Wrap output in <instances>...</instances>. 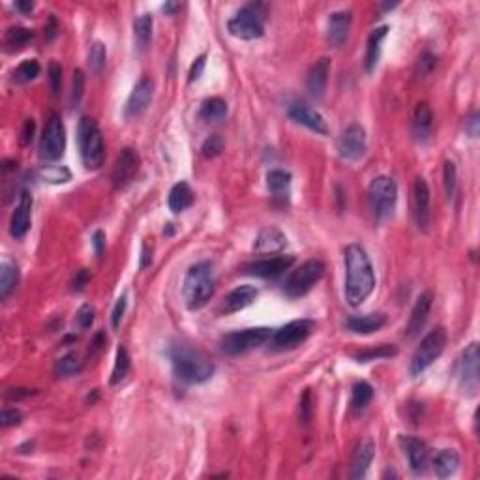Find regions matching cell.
<instances>
[{
	"label": "cell",
	"mask_w": 480,
	"mask_h": 480,
	"mask_svg": "<svg viewBox=\"0 0 480 480\" xmlns=\"http://www.w3.org/2000/svg\"><path fill=\"white\" fill-rule=\"evenodd\" d=\"M173 372L184 383L199 385L214 374V364L206 355L188 346H173L169 351Z\"/></svg>",
	"instance_id": "2"
},
{
	"label": "cell",
	"mask_w": 480,
	"mask_h": 480,
	"mask_svg": "<svg viewBox=\"0 0 480 480\" xmlns=\"http://www.w3.org/2000/svg\"><path fill=\"white\" fill-rule=\"evenodd\" d=\"M443 182H445V194L449 199L454 197L456 194V184H458V171H456V164L446 160L445 167H443Z\"/></svg>",
	"instance_id": "44"
},
{
	"label": "cell",
	"mask_w": 480,
	"mask_h": 480,
	"mask_svg": "<svg viewBox=\"0 0 480 480\" xmlns=\"http://www.w3.org/2000/svg\"><path fill=\"white\" fill-rule=\"evenodd\" d=\"M479 126H480V115L479 111H473L465 118V132H467L471 137H477L479 135Z\"/></svg>",
	"instance_id": "54"
},
{
	"label": "cell",
	"mask_w": 480,
	"mask_h": 480,
	"mask_svg": "<svg viewBox=\"0 0 480 480\" xmlns=\"http://www.w3.org/2000/svg\"><path fill=\"white\" fill-rule=\"evenodd\" d=\"M45 30H47V34H49V38H53L55 32H57V21L51 19V21H49V27H47Z\"/></svg>",
	"instance_id": "59"
},
{
	"label": "cell",
	"mask_w": 480,
	"mask_h": 480,
	"mask_svg": "<svg viewBox=\"0 0 480 480\" xmlns=\"http://www.w3.org/2000/svg\"><path fill=\"white\" fill-rule=\"evenodd\" d=\"M30 211H32V195L29 192H21L19 195V205L12 214L10 223V233L13 239H23L30 229Z\"/></svg>",
	"instance_id": "20"
},
{
	"label": "cell",
	"mask_w": 480,
	"mask_h": 480,
	"mask_svg": "<svg viewBox=\"0 0 480 480\" xmlns=\"http://www.w3.org/2000/svg\"><path fill=\"white\" fill-rule=\"evenodd\" d=\"M368 201L369 209L377 220H387L388 216H393L396 201H398V186L394 178L381 175L369 182Z\"/></svg>",
	"instance_id": "6"
},
{
	"label": "cell",
	"mask_w": 480,
	"mask_h": 480,
	"mask_svg": "<svg viewBox=\"0 0 480 480\" xmlns=\"http://www.w3.org/2000/svg\"><path fill=\"white\" fill-rule=\"evenodd\" d=\"M66 150V128L59 115H51L40 139V156L47 162L62 158Z\"/></svg>",
	"instance_id": "12"
},
{
	"label": "cell",
	"mask_w": 480,
	"mask_h": 480,
	"mask_svg": "<svg viewBox=\"0 0 480 480\" xmlns=\"http://www.w3.org/2000/svg\"><path fill=\"white\" fill-rule=\"evenodd\" d=\"M430 310H432V295L430 293H422L418 299H416V304L411 311V319L409 325H407V338H415L416 334L421 332L424 325L428 321V316H430Z\"/></svg>",
	"instance_id": "26"
},
{
	"label": "cell",
	"mask_w": 480,
	"mask_h": 480,
	"mask_svg": "<svg viewBox=\"0 0 480 480\" xmlns=\"http://www.w3.org/2000/svg\"><path fill=\"white\" fill-rule=\"evenodd\" d=\"M387 325V317L383 313H368V316H353L346 321L347 330L353 334H374Z\"/></svg>",
	"instance_id": "27"
},
{
	"label": "cell",
	"mask_w": 480,
	"mask_h": 480,
	"mask_svg": "<svg viewBox=\"0 0 480 480\" xmlns=\"http://www.w3.org/2000/svg\"><path fill=\"white\" fill-rule=\"evenodd\" d=\"M456 375L458 383H460V388H462L465 396H474V394L479 393L480 353L477 341L469 344V346L463 349L462 355H460L456 364Z\"/></svg>",
	"instance_id": "10"
},
{
	"label": "cell",
	"mask_w": 480,
	"mask_h": 480,
	"mask_svg": "<svg viewBox=\"0 0 480 480\" xmlns=\"http://www.w3.org/2000/svg\"><path fill=\"white\" fill-rule=\"evenodd\" d=\"M83 368V360L79 358V355L77 353H68V355H64V357L60 358L59 362H57V375L59 377H73V375H77L79 372H81Z\"/></svg>",
	"instance_id": "39"
},
{
	"label": "cell",
	"mask_w": 480,
	"mask_h": 480,
	"mask_svg": "<svg viewBox=\"0 0 480 480\" xmlns=\"http://www.w3.org/2000/svg\"><path fill=\"white\" fill-rule=\"evenodd\" d=\"M267 186H269L270 194L274 195L276 199L285 201L291 194V173L281 169H272L267 175Z\"/></svg>",
	"instance_id": "31"
},
{
	"label": "cell",
	"mask_w": 480,
	"mask_h": 480,
	"mask_svg": "<svg viewBox=\"0 0 480 480\" xmlns=\"http://www.w3.org/2000/svg\"><path fill=\"white\" fill-rule=\"evenodd\" d=\"M194 190L190 188V184L188 182H176L175 186L171 188L167 205H169V211L173 214H181V212L188 211L190 206L194 205Z\"/></svg>",
	"instance_id": "28"
},
{
	"label": "cell",
	"mask_w": 480,
	"mask_h": 480,
	"mask_svg": "<svg viewBox=\"0 0 480 480\" xmlns=\"http://www.w3.org/2000/svg\"><path fill=\"white\" fill-rule=\"evenodd\" d=\"M38 76H40V64H38L34 59L23 60V62L13 70V81L19 83V85L34 81Z\"/></svg>",
	"instance_id": "40"
},
{
	"label": "cell",
	"mask_w": 480,
	"mask_h": 480,
	"mask_svg": "<svg viewBox=\"0 0 480 480\" xmlns=\"http://www.w3.org/2000/svg\"><path fill=\"white\" fill-rule=\"evenodd\" d=\"M328 73H330V59L327 57H323L311 66L308 77H306V88L311 98H316V100L323 98V94L327 90Z\"/></svg>",
	"instance_id": "22"
},
{
	"label": "cell",
	"mask_w": 480,
	"mask_h": 480,
	"mask_svg": "<svg viewBox=\"0 0 480 480\" xmlns=\"http://www.w3.org/2000/svg\"><path fill=\"white\" fill-rule=\"evenodd\" d=\"M388 34V27H377V29L369 34L368 38V47H366V59H364V66H366V71L372 73L375 70V66L379 62V55H381V43L383 40L387 38Z\"/></svg>",
	"instance_id": "30"
},
{
	"label": "cell",
	"mask_w": 480,
	"mask_h": 480,
	"mask_svg": "<svg viewBox=\"0 0 480 480\" xmlns=\"http://www.w3.org/2000/svg\"><path fill=\"white\" fill-rule=\"evenodd\" d=\"M336 148L341 158L347 162H357V160L364 158V154L368 150L366 129L357 122L349 124L336 141Z\"/></svg>",
	"instance_id": "13"
},
{
	"label": "cell",
	"mask_w": 480,
	"mask_h": 480,
	"mask_svg": "<svg viewBox=\"0 0 480 480\" xmlns=\"http://www.w3.org/2000/svg\"><path fill=\"white\" fill-rule=\"evenodd\" d=\"M229 34L239 40H257L264 34V4L250 2L242 6L227 23Z\"/></svg>",
	"instance_id": "5"
},
{
	"label": "cell",
	"mask_w": 480,
	"mask_h": 480,
	"mask_svg": "<svg viewBox=\"0 0 480 480\" xmlns=\"http://www.w3.org/2000/svg\"><path fill=\"white\" fill-rule=\"evenodd\" d=\"M141 167V158L139 153L132 147H126L120 150V154L117 156V162H115V167H113L111 173V182L115 190H122L134 181L137 173H139Z\"/></svg>",
	"instance_id": "14"
},
{
	"label": "cell",
	"mask_w": 480,
	"mask_h": 480,
	"mask_svg": "<svg viewBox=\"0 0 480 480\" xmlns=\"http://www.w3.org/2000/svg\"><path fill=\"white\" fill-rule=\"evenodd\" d=\"M374 398V387L366 383V381H358L357 385L353 387V396H351V407L355 413H360L369 405Z\"/></svg>",
	"instance_id": "38"
},
{
	"label": "cell",
	"mask_w": 480,
	"mask_h": 480,
	"mask_svg": "<svg viewBox=\"0 0 480 480\" xmlns=\"http://www.w3.org/2000/svg\"><path fill=\"white\" fill-rule=\"evenodd\" d=\"M272 330L269 327H255L246 328V330H237V332L225 334L222 340V351L225 355H244L248 351H253L257 347L264 346L270 340Z\"/></svg>",
	"instance_id": "9"
},
{
	"label": "cell",
	"mask_w": 480,
	"mask_h": 480,
	"mask_svg": "<svg viewBox=\"0 0 480 480\" xmlns=\"http://www.w3.org/2000/svg\"><path fill=\"white\" fill-rule=\"evenodd\" d=\"M92 244L96 253L100 255V253L104 252V248H106V234H104V231H96V233H94Z\"/></svg>",
	"instance_id": "56"
},
{
	"label": "cell",
	"mask_w": 480,
	"mask_h": 480,
	"mask_svg": "<svg viewBox=\"0 0 480 480\" xmlns=\"http://www.w3.org/2000/svg\"><path fill=\"white\" fill-rule=\"evenodd\" d=\"M201 150H203V156H205V158H216V156H220V153L223 150V139L220 135H211V137L203 143Z\"/></svg>",
	"instance_id": "46"
},
{
	"label": "cell",
	"mask_w": 480,
	"mask_h": 480,
	"mask_svg": "<svg viewBox=\"0 0 480 480\" xmlns=\"http://www.w3.org/2000/svg\"><path fill=\"white\" fill-rule=\"evenodd\" d=\"M287 246V237L278 227H264L253 242V252L259 255L278 253Z\"/></svg>",
	"instance_id": "25"
},
{
	"label": "cell",
	"mask_w": 480,
	"mask_h": 480,
	"mask_svg": "<svg viewBox=\"0 0 480 480\" xmlns=\"http://www.w3.org/2000/svg\"><path fill=\"white\" fill-rule=\"evenodd\" d=\"M49 87L53 96H59L62 90V68L59 62H51L49 64Z\"/></svg>",
	"instance_id": "49"
},
{
	"label": "cell",
	"mask_w": 480,
	"mask_h": 480,
	"mask_svg": "<svg viewBox=\"0 0 480 480\" xmlns=\"http://www.w3.org/2000/svg\"><path fill=\"white\" fill-rule=\"evenodd\" d=\"M107 60V49L101 41H94L88 53V68L92 73H101V70L106 68Z\"/></svg>",
	"instance_id": "43"
},
{
	"label": "cell",
	"mask_w": 480,
	"mask_h": 480,
	"mask_svg": "<svg viewBox=\"0 0 480 480\" xmlns=\"http://www.w3.org/2000/svg\"><path fill=\"white\" fill-rule=\"evenodd\" d=\"M32 38H34L32 30L24 29V27H12V29L6 30V36H4V49L8 53L21 51L29 45Z\"/></svg>",
	"instance_id": "34"
},
{
	"label": "cell",
	"mask_w": 480,
	"mask_h": 480,
	"mask_svg": "<svg viewBox=\"0 0 480 480\" xmlns=\"http://www.w3.org/2000/svg\"><path fill=\"white\" fill-rule=\"evenodd\" d=\"M126 306H128V299H126V293H124V295H120V297H118L117 304H115V308H113V313H111L113 328L120 327V321H122L124 311H126Z\"/></svg>",
	"instance_id": "51"
},
{
	"label": "cell",
	"mask_w": 480,
	"mask_h": 480,
	"mask_svg": "<svg viewBox=\"0 0 480 480\" xmlns=\"http://www.w3.org/2000/svg\"><path fill=\"white\" fill-rule=\"evenodd\" d=\"M316 323L310 319H295V321L287 323L281 328H278L276 332L270 336V349L272 351H289L299 347L300 344H304L310 334L313 332Z\"/></svg>",
	"instance_id": "11"
},
{
	"label": "cell",
	"mask_w": 480,
	"mask_h": 480,
	"mask_svg": "<svg viewBox=\"0 0 480 480\" xmlns=\"http://www.w3.org/2000/svg\"><path fill=\"white\" fill-rule=\"evenodd\" d=\"M344 259H346V300L353 308H357L374 291V267L360 244H349L344 252Z\"/></svg>",
	"instance_id": "1"
},
{
	"label": "cell",
	"mask_w": 480,
	"mask_h": 480,
	"mask_svg": "<svg viewBox=\"0 0 480 480\" xmlns=\"http://www.w3.org/2000/svg\"><path fill=\"white\" fill-rule=\"evenodd\" d=\"M153 27L154 21L150 13H143L134 21V40L139 51H145L153 40Z\"/></svg>",
	"instance_id": "33"
},
{
	"label": "cell",
	"mask_w": 480,
	"mask_h": 480,
	"mask_svg": "<svg viewBox=\"0 0 480 480\" xmlns=\"http://www.w3.org/2000/svg\"><path fill=\"white\" fill-rule=\"evenodd\" d=\"M205 64H206V57H205V55H201V57H197L194 64H192V68H190V77H188V81H190V83L197 81V79H199V77L203 76V71H205Z\"/></svg>",
	"instance_id": "52"
},
{
	"label": "cell",
	"mask_w": 480,
	"mask_h": 480,
	"mask_svg": "<svg viewBox=\"0 0 480 480\" xmlns=\"http://www.w3.org/2000/svg\"><path fill=\"white\" fill-rule=\"evenodd\" d=\"M83 92H85V76H83L81 70L73 71V77H71V92H70V101L71 107H77L83 100Z\"/></svg>",
	"instance_id": "45"
},
{
	"label": "cell",
	"mask_w": 480,
	"mask_h": 480,
	"mask_svg": "<svg viewBox=\"0 0 480 480\" xmlns=\"http://www.w3.org/2000/svg\"><path fill=\"white\" fill-rule=\"evenodd\" d=\"M375 443L372 439H362L357 445L351 458V479L360 480L366 477L369 465L374 462Z\"/></svg>",
	"instance_id": "24"
},
{
	"label": "cell",
	"mask_w": 480,
	"mask_h": 480,
	"mask_svg": "<svg viewBox=\"0 0 480 480\" xmlns=\"http://www.w3.org/2000/svg\"><path fill=\"white\" fill-rule=\"evenodd\" d=\"M181 8V4H175V2H167L164 6V12H167V13H173L175 10H178Z\"/></svg>",
	"instance_id": "60"
},
{
	"label": "cell",
	"mask_w": 480,
	"mask_h": 480,
	"mask_svg": "<svg viewBox=\"0 0 480 480\" xmlns=\"http://www.w3.org/2000/svg\"><path fill=\"white\" fill-rule=\"evenodd\" d=\"M154 96V81L150 77H141L139 81L135 83L134 90L129 94L128 101H126V109L124 115L126 118H139L143 113L147 111L150 101Z\"/></svg>",
	"instance_id": "15"
},
{
	"label": "cell",
	"mask_w": 480,
	"mask_h": 480,
	"mask_svg": "<svg viewBox=\"0 0 480 480\" xmlns=\"http://www.w3.org/2000/svg\"><path fill=\"white\" fill-rule=\"evenodd\" d=\"M21 418H23V416H21V411H17L15 407H4V409H2V416H0V426H15V424L21 422Z\"/></svg>",
	"instance_id": "50"
},
{
	"label": "cell",
	"mask_w": 480,
	"mask_h": 480,
	"mask_svg": "<svg viewBox=\"0 0 480 480\" xmlns=\"http://www.w3.org/2000/svg\"><path fill=\"white\" fill-rule=\"evenodd\" d=\"M396 355H398V349H396V347L383 344V346L372 347V349H364V351L357 353L355 358H357V362H369V360H377V358H390V357H396Z\"/></svg>",
	"instance_id": "41"
},
{
	"label": "cell",
	"mask_w": 480,
	"mask_h": 480,
	"mask_svg": "<svg viewBox=\"0 0 480 480\" xmlns=\"http://www.w3.org/2000/svg\"><path fill=\"white\" fill-rule=\"evenodd\" d=\"M400 443L404 446L405 456L409 460V467L413 469V473L422 474L426 473L428 463H430V452L428 446L416 437H400Z\"/></svg>",
	"instance_id": "19"
},
{
	"label": "cell",
	"mask_w": 480,
	"mask_h": 480,
	"mask_svg": "<svg viewBox=\"0 0 480 480\" xmlns=\"http://www.w3.org/2000/svg\"><path fill=\"white\" fill-rule=\"evenodd\" d=\"M38 176L47 184H66L71 181V171L64 165H43L38 171Z\"/></svg>",
	"instance_id": "37"
},
{
	"label": "cell",
	"mask_w": 480,
	"mask_h": 480,
	"mask_svg": "<svg viewBox=\"0 0 480 480\" xmlns=\"http://www.w3.org/2000/svg\"><path fill=\"white\" fill-rule=\"evenodd\" d=\"M259 291L253 285H240L237 289H233L231 293L223 299L222 306H220V311L222 313H234V311H240L248 308L252 304L253 300L257 299Z\"/></svg>",
	"instance_id": "23"
},
{
	"label": "cell",
	"mask_w": 480,
	"mask_h": 480,
	"mask_svg": "<svg viewBox=\"0 0 480 480\" xmlns=\"http://www.w3.org/2000/svg\"><path fill=\"white\" fill-rule=\"evenodd\" d=\"M199 117L205 122H222L227 117V104L222 98H209L201 104Z\"/></svg>",
	"instance_id": "36"
},
{
	"label": "cell",
	"mask_w": 480,
	"mask_h": 480,
	"mask_svg": "<svg viewBox=\"0 0 480 480\" xmlns=\"http://www.w3.org/2000/svg\"><path fill=\"white\" fill-rule=\"evenodd\" d=\"M430 203H432V195H430L428 182L422 176H416L415 186H413V209H415L413 212H415L416 225L422 231H426L430 225V218H432Z\"/></svg>",
	"instance_id": "17"
},
{
	"label": "cell",
	"mask_w": 480,
	"mask_h": 480,
	"mask_svg": "<svg viewBox=\"0 0 480 480\" xmlns=\"http://www.w3.org/2000/svg\"><path fill=\"white\" fill-rule=\"evenodd\" d=\"M287 113H289V117L293 118L295 122L302 124V126H306V128L311 129V132H316V134L328 135V132H330L327 120H325V117H323L321 113L316 111L313 107L306 106V104L293 101V104L289 106V109H287Z\"/></svg>",
	"instance_id": "16"
},
{
	"label": "cell",
	"mask_w": 480,
	"mask_h": 480,
	"mask_svg": "<svg viewBox=\"0 0 480 480\" xmlns=\"http://www.w3.org/2000/svg\"><path fill=\"white\" fill-rule=\"evenodd\" d=\"M94 319H96V310L90 304H83L76 316L77 327L81 328V330H88V328L92 327Z\"/></svg>",
	"instance_id": "47"
},
{
	"label": "cell",
	"mask_w": 480,
	"mask_h": 480,
	"mask_svg": "<svg viewBox=\"0 0 480 480\" xmlns=\"http://www.w3.org/2000/svg\"><path fill=\"white\" fill-rule=\"evenodd\" d=\"M434 126V115L430 111L426 104H418L415 109V117H413V132H415L416 139L424 141L432 132Z\"/></svg>",
	"instance_id": "35"
},
{
	"label": "cell",
	"mask_w": 480,
	"mask_h": 480,
	"mask_svg": "<svg viewBox=\"0 0 480 480\" xmlns=\"http://www.w3.org/2000/svg\"><path fill=\"white\" fill-rule=\"evenodd\" d=\"M313 402H311V393L310 388H306L304 394H302V398H300V404H299V418L300 422L304 424V426H308L311 421V413H313Z\"/></svg>",
	"instance_id": "48"
},
{
	"label": "cell",
	"mask_w": 480,
	"mask_h": 480,
	"mask_svg": "<svg viewBox=\"0 0 480 480\" xmlns=\"http://www.w3.org/2000/svg\"><path fill=\"white\" fill-rule=\"evenodd\" d=\"M77 143L85 167L90 171L100 169L106 158V145L101 137L100 126L90 117H83L77 128Z\"/></svg>",
	"instance_id": "4"
},
{
	"label": "cell",
	"mask_w": 480,
	"mask_h": 480,
	"mask_svg": "<svg viewBox=\"0 0 480 480\" xmlns=\"http://www.w3.org/2000/svg\"><path fill=\"white\" fill-rule=\"evenodd\" d=\"M295 263L293 255H276V257H267L253 261L246 267V272L257 278H278L285 270L291 269V264Z\"/></svg>",
	"instance_id": "18"
},
{
	"label": "cell",
	"mask_w": 480,
	"mask_h": 480,
	"mask_svg": "<svg viewBox=\"0 0 480 480\" xmlns=\"http://www.w3.org/2000/svg\"><path fill=\"white\" fill-rule=\"evenodd\" d=\"M19 283V269L12 261H2L0 263V299L6 300L15 291Z\"/></svg>",
	"instance_id": "32"
},
{
	"label": "cell",
	"mask_w": 480,
	"mask_h": 480,
	"mask_svg": "<svg viewBox=\"0 0 480 480\" xmlns=\"http://www.w3.org/2000/svg\"><path fill=\"white\" fill-rule=\"evenodd\" d=\"M129 372V355L124 347H118L117 357H115V366H113L111 374V385H118L126 379V375Z\"/></svg>",
	"instance_id": "42"
},
{
	"label": "cell",
	"mask_w": 480,
	"mask_h": 480,
	"mask_svg": "<svg viewBox=\"0 0 480 480\" xmlns=\"http://www.w3.org/2000/svg\"><path fill=\"white\" fill-rule=\"evenodd\" d=\"M432 465L439 479H449L460 467V454L454 449H443L435 454Z\"/></svg>",
	"instance_id": "29"
},
{
	"label": "cell",
	"mask_w": 480,
	"mask_h": 480,
	"mask_svg": "<svg viewBox=\"0 0 480 480\" xmlns=\"http://www.w3.org/2000/svg\"><path fill=\"white\" fill-rule=\"evenodd\" d=\"M34 120H32V118H27L23 124V129H21V145H23V147L30 145V141L34 137Z\"/></svg>",
	"instance_id": "53"
},
{
	"label": "cell",
	"mask_w": 480,
	"mask_h": 480,
	"mask_svg": "<svg viewBox=\"0 0 480 480\" xmlns=\"http://www.w3.org/2000/svg\"><path fill=\"white\" fill-rule=\"evenodd\" d=\"M88 281H90V272H88L87 269H81L76 274L73 281H71V289H73V291H83Z\"/></svg>",
	"instance_id": "55"
},
{
	"label": "cell",
	"mask_w": 480,
	"mask_h": 480,
	"mask_svg": "<svg viewBox=\"0 0 480 480\" xmlns=\"http://www.w3.org/2000/svg\"><path fill=\"white\" fill-rule=\"evenodd\" d=\"M351 23H353L351 12L340 10V12L330 13V17H328V24H327V38L334 47H340L346 43V40L349 38Z\"/></svg>",
	"instance_id": "21"
},
{
	"label": "cell",
	"mask_w": 480,
	"mask_h": 480,
	"mask_svg": "<svg viewBox=\"0 0 480 480\" xmlns=\"http://www.w3.org/2000/svg\"><path fill=\"white\" fill-rule=\"evenodd\" d=\"M216 289V276H214V267L209 261H201L190 267L184 285H182V295L186 300L188 310H199L211 300Z\"/></svg>",
	"instance_id": "3"
},
{
	"label": "cell",
	"mask_w": 480,
	"mask_h": 480,
	"mask_svg": "<svg viewBox=\"0 0 480 480\" xmlns=\"http://www.w3.org/2000/svg\"><path fill=\"white\" fill-rule=\"evenodd\" d=\"M148 263V252H147V246H143V263H141V267H147Z\"/></svg>",
	"instance_id": "61"
},
{
	"label": "cell",
	"mask_w": 480,
	"mask_h": 480,
	"mask_svg": "<svg viewBox=\"0 0 480 480\" xmlns=\"http://www.w3.org/2000/svg\"><path fill=\"white\" fill-rule=\"evenodd\" d=\"M15 8L21 10L23 13H30L34 10V2H30V0H17V2H15Z\"/></svg>",
	"instance_id": "58"
},
{
	"label": "cell",
	"mask_w": 480,
	"mask_h": 480,
	"mask_svg": "<svg viewBox=\"0 0 480 480\" xmlns=\"http://www.w3.org/2000/svg\"><path fill=\"white\" fill-rule=\"evenodd\" d=\"M446 346V332L445 328H435L432 332L424 336L421 346L416 347L415 355L411 358V375L418 377L422 372H426L437 358L443 355Z\"/></svg>",
	"instance_id": "8"
},
{
	"label": "cell",
	"mask_w": 480,
	"mask_h": 480,
	"mask_svg": "<svg viewBox=\"0 0 480 480\" xmlns=\"http://www.w3.org/2000/svg\"><path fill=\"white\" fill-rule=\"evenodd\" d=\"M323 274H325V263L319 259H310L289 274L283 283V293L289 299H300L306 293H310L311 287L321 280Z\"/></svg>",
	"instance_id": "7"
},
{
	"label": "cell",
	"mask_w": 480,
	"mask_h": 480,
	"mask_svg": "<svg viewBox=\"0 0 480 480\" xmlns=\"http://www.w3.org/2000/svg\"><path fill=\"white\" fill-rule=\"evenodd\" d=\"M32 394V390H27V388H10L6 393L8 398L12 400H19V398H27V396H30Z\"/></svg>",
	"instance_id": "57"
}]
</instances>
